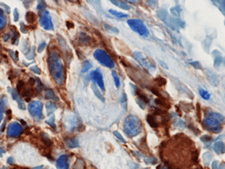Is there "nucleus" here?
I'll list each match as a JSON object with an SVG mask.
<instances>
[{
	"mask_svg": "<svg viewBox=\"0 0 225 169\" xmlns=\"http://www.w3.org/2000/svg\"><path fill=\"white\" fill-rule=\"evenodd\" d=\"M18 38H19V33L17 32L16 29H15V31H14V36L12 38V43L13 44H17L18 43Z\"/></svg>",
	"mask_w": 225,
	"mask_h": 169,
	"instance_id": "c756f323",
	"label": "nucleus"
},
{
	"mask_svg": "<svg viewBox=\"0 0 225 169\" xmlns=\"http://www.w3.org/2000/svg\"><path fill=\"white\" fill-rule=\"evenodd\" d=\"M222 62H223V58H222V56H221V55H218V58L217 59H215L214 66H215V67H218Z\"/></svg>",
	"mask_w": 225,
	"mask_h": 169,
	"instance_id": "72a5a7b5",
	"label": "nucleus"
},
{
	"mask_svg": "<svg viewBox=\"0 0 225 169\" xmlns=\"http://www.w3.org/2000/svg\"><path fill=\"white\" fill-rule=\"evenodd\" d=\"M46 109L47 112H48V114H51L55 109H56V105H55V104H53V103H49V104H46Z\"/></svg>",
	"mask_w": 225,
	"mask_h": 169,
	"instance_id": "a878e982",
	"label": "nucleus"
},
{
	"mask_svg": "<svg viewBox=\"0 0 225 169\" xmlns=\"http://www.w3.org/2000/svg\"><path fill=\"white\" fill-rule=\"evenodd\" d=\"M90 69H92V63L89 60H86L84 62V64H83V67H82V72L85 73L86 71H88Z\"/></svg>",
	"mask_w": 225,
	"mask_h": 169,
	"instance_id": "b1692460",
	"label": "nucleus"
},
{
	"mask_svg": "<svg viewBox=\"0 0 225 169\" xmlns=\"http://www.w3.org/2000/svg\"><path fill=\"white\" fill-rule=\"evenodd\" d=\"M67 25H68V28H73L74 27V24H73V23H71V22H70V21H68L67 22Z\"/></svg>",
	"mask_w": 225,
	"mask_h": 169,
	"instance_id": "a19ab883",
	"label": "nucleus"
},
{
	"mask_svg": "<svg viewBox=\"0 0 225 169\" xmlns=\"http://www.w3.org/2000/svg\"><path fill=\"white\" fill-rule=\"evenodd\" d=\"M12 169H28V168H20V167H16V168H12Z\"/></svg>",
	"mask_w": 225,
	"mask_h": 169,
	"instance_id": "49530a36",
	"label": "nucleus"
},
{
	"mask_svg": "<svg viewBox=\"0 0 225 169\" xmlns=\"http://www.w3.org/2000/svg\"><path fill=\"white\" fill-rule=\"evenodd\" d=\"M212 115H213L214 117L206 118V119L204 120V123H205L206 126H208V128H209L211 131H219L221 130V123H220V121L215 117L214 113H212Z\"/></svg>",
	"mask_w": 225,
	"mask_h": 169,
	"instance_id": "6e6552de",
	"label": "nucleus"
},
{
	"mask_svg": "<svg viewBox=\"0 0 225 169\" xmlns=\"http://www.w3.org/2000/svg\"><path fill=\"white\" fill-rule=\"evenodd\" d=\"M41 138L42 139V142H43L46 146L51 145V140L49 138L48 135H47L45 132H42V134H41Z\"/></svg>",
	"mask_w": 225,
	"mask_h": 169,
	"instance_id": "aec40b11",
	"label": "nucleus"
},
{
	"mask_svg": "<svg viewBox=\"0 0 225 169\" xmlns=\"http://www.w3.org/2000/svg\"><path fill=\"white\" fill-rule=\"evenodd\" d=\"M40 23L41 25L48 31H52L53 30V24L51 22V17L50 13L46 11V10H43L41 12V16H40Z\"/></svg>",
	"mask_w": 225,
	"mask_h": 169,
	"instance_id": "39448f33",
	"label": "nucleus"
},
{
	"mask_svg": "<svg viewBox=\"0 0 225 169\" xmlns=\"http://www.w3.org/2000/svg\"><path fill=\"white\" fill-rule=\"evenodd\" d=\"M31 69L33 71V72H35V73H37V74H40V73H41V70L38 69V67H32Z\"/></svg>",
	"mask_w": 225,
	"mask_h": 169,
	"instance_id": "ea45409f",
	"label": "nucleus"
},
{
	"mask_svg": "<svg viewBox=\"0 0 225 169\" xmlns=\"http://www.w3.org/2000/svg\"><path fill=\"white\" fill-rule=\"evenodd\" d=\"M45 46H46V43H45V42H42V43H41V45H40L39 48H38V51H39V52H42V50L45 48Z\"/></svg>",
	"mask_w": 225,
	"mask_h": 169,
	"instance_id": "58836bf2",
	"label": "nucleus"
},
{
	"mask_svg": "<svg viewBox=\"0 0 225 169\" xmlns=\"http://www.w3.org/2000/svg\"><path fill=\"white\" fill-rule=\"evenodd\" d=\"M191 65L192 66H194V68H196V69H201V65H200V63L198 61H194V62H192L191 63Z\"/></svg>",
	"mask_w": 225,
	"mask_h": 169,
	"instance_id": "4c0bfd02",
	"label": "nucleus"
},
{
	"mask_svg": "<svg viewBox=\"0 0 225 169\" xmlns=\"http://www.w3.org/2000/svg\"><path fill=\"white\" fill-rule=\"evenodd\" d=\"M22 131H23L22 125H20L19 123H11L7 127V134L9 137L16 138V137L21 135Z\"/></svg>",
	"mask_w": 225,
	"mask_h": 169,
	"instance_id": "0eeeda50",
	"label": "nucleus"
},
{
	"mask_svg": "<svg viewBox=\"0 0 225 169\" xmlns=\"http://www.w3.org/2000/svg\"><path fill=\"white\" fill-rule=\"evenodd\" d=\"M11 94H12L13 99L18 102V104H19V108H20V109H23V110H24V109H25V105H24V103H23V101H22L21 97H20V95L18 94V92H17V91H16V90H13V91H11Z\"/></svg>",
	"mask_w": 225,
	"mask_h": 169,
	"instance_id": "f8f14e48",
	"label": "nucleus"
},
{
	"mask_svg": "<svg viewBox=\"0 0 225 169\" xmlns=\"http://www.w3.org/2000/svg\"><path fill=\"white\" fill-rule=\"evenodd\" d=\"M78 41L84 45H92L94 40L90 36H88L85 32H80L78 36Z\"/></svg>",
	"mask_w": 225,
	"mask_h": 169,
	"instance_id": "9b49d317",
	"label": "nucleus"
},
{
	"mask_svg": "<svg viewBox=\"0 0 225 169\" xmlns=\"http://www.w3.org/2000/svg\"><path fill=\"white\" fill-rule=\"evenodd\" d=\"M94 57L95 58V60L99 62L100 64L104 65L105 67L109 68V69H113L115 67V61L112 59V57L109 55L105 51L98 49L94 52Z\"/></svg>",
	"mask_w": 225,
	"mask_h": 169,
	"instance_id": "7ed1b4c3",
	"label": "nucleus"
},
{
	"mask_svg": "<svg viewBox=\"0 0 225 169\" xmlns=\"http://www.w3.org/2000/svg\"><path fill=\"white\" fill-rule=\"evenodd\" d=\"M6 104H7V99L5 97L0 98V123H1V121L3 119V114H4Z\"/></svg>",
	"mask_w": 225,
	"mask_h": 169,
	"instance_id": "f3484780",
	"label": "nucleus"
},
{
	"mask_svg": "<svg viewBox=\"0 0 225 169\" xmlns=\"http://www.w3.org/2000/svg\"><path fill=\"white\" fill-rule=\"evenodd\" d=\"M7 25V16L4 11L0 8V31L3 30Z\"/></svg>",
	"mask_w": 225,
	"mask_h": 169,
	"instance_id": "2eb2a0df",
	"label": "nucleus"
},
{
	"mask_svg": "<svg viewBox=\"0 0 225 169\" xmlns=\"http://www.w3.org/2000/svg\"><path fill=\"white\" fill-rule=\"evenodd\" d=\"M90 77L92 78V80L95 81L96 84L99 86V88L101 89L103 92H105V82H104V78H103V75L102 73L98 70H94L93 72L90 74Z\"/></svg>",
	"mask_w": 225,
	"mask_h": 169,
	"instance_id": "1a4fd4ad",
	"label": "nucleus"
},
{
	"mask_svg": "<svg viewBox=\"0 0 225 169\" xmlns=\"http://www.w3.org/2000/svg\"><path fill=\"white\" fill-rule=\"evenodd\" d=\"M128 24L130 25V27L132 28L133 31L138 32L140 35L149 36V30L146 27V25L142 23L140 20H138V19H129L128 20Z\"/></svg>",
	"mask_w": 225,
	"mask_h": 169,
	"instance_id": "20e7f679",
	"label": "nucleus"
},
{
	"mask_svg": "<svg viewBox=\"0 0 225 169\" xmlns=\"http://www.w3.org/2000/svg\"><path fill=\"white\" fill-rule=\"evenodd\" d=\"M135 57H136V59L138 60H140V62L144 66V67H146V68H150V63L147 60H146V58L142 55L141 53L140 52H135Z\"/></svg>",
	"mask_w": 225,
	"mask_h": 169,
	"instance_id": "ddd939ff",
	"label": "nucleus"
},
{
	"mask_svg": "<svg viewBox=\"0 0 225 169\" xmlns=\"http://www.w3.org/2000/svg\"><path fill=\"white\" fill-rule=\"evenodd\" d=\"M206 73H207V77H208V80H209L210 82H211V84H213V85H217L219 84V79H218V77H216V75L215 74H213L212 71H206Z\"/></svg>",
	"mask_w": 225,
	"mask_h": 169,
	"instance_id": "4468645a",
	"label": "nucleus"
},
{
	"mask_svg": "<svg viewBox=\"0 0 225 169\" xmlns=\"http://www.w3.org/2000/svg\"><path fill=\"white\" fill-rule=\"evenodd\" d=\"M156 104H159L160 106H163V107L167 108V109H169V108L170 107V105H169V104L168 103V102H166V101L164 100L163 98H158V99H156Z\"/></svg>",
	"mask_w": 225,
	"mask_h": 169,
	"instance_id": "412c9836",
	"label": "nucleus"
},
{
	"mask_svg": "<svg viewBox=\"0 0 225 169\" xmlns=\"http://www.w3.org/2000/svg\"><path fill=\"white\" fill-rule=\"evenodd\" d=\"M105 27L106 30L112 31V32H115V33H118V32H119V31H118L117 28H115V27H113V26H111V25H109V24H105Z\"/></svg>",
	"mask_w": 225,
	"mask_h": 169,
	"instance_id": "2f4dec72",
	"label": "nucleus"
},
{
	"mask_svg": "<svg viewBox=\"0 0 225 169\" xmlns=\"http://www.w3.org/2000/svg\"><path fill=\"white\" fill-rule=\"evenodd\" d=\"M29 112L35 118L42 117V104L40 101H32L29 104Z\"/></svg>",
	"mask_w": 225,
	"mask_h": 169,
	"instance_id": "423d86ee",
	"label": "nucleus"
},
{
	"mask_svg": "<svg viewBox=\"0 0 225 169\" xmlns=\"http://www.w3.org/2000/svg\"><path fill=\"white\" fill-rule=\"evenodd\" d=\"M29 83L31 85H33L34 83H35V79H33V78H30V80H29Z\"/></svg>",
	"mask_w": 225,
	"mask_h": 169,
	"instance_id": "79ce46f5",
	"label": "nucleus"
},
{
	"mask_svg": "<svg viewBox=\"0 0 225 169\" xmlns=\"http://www.w3.org/2000/svg\"><path fill=\"white\" fill-rule=\"evenodd\" d=\"M109 12H110V13H111L112 15H114L115 16L118 17V18H122V17H129V16H128L127 14L120 13V12L115 11V10H113V9H110V10H109Z\"/></svg>",
	"mask_w": 225,
	"mask_h": 169,
	"instance_id": "5701e85b",
	"label": "nucleus"
},
{
	"mask_svg": "<svg viewBox=\"0 0 225 169\" xmlns=\"http://www.w3.org/2000/svg\"><path fill=\"white\" fill-rule=\"evenodd\" d=\"M113 77H114V80H115V84L117 88L120 86V84H121V81H120V78H119V76L117 75L115 71H113Z\"/></svg>",
	"mask_w": 225,
	"mask_h": 169,
	"instance_id": "c85d7f7f",
	"label": "nucleus"
},
{
	"mask_svg": "<svg viewBox=\"0 0 225 169\" xmlns=\"http://www.w3.org/2000/svg\"><path fill=\"white\" fill-rule=\"evenodd\" d=\"M49 68L51 77L58 84H63L66 78L65 67L63 65L61 54L57 51H51L49 54Z\"/></svg>",
	"mask_w": 225,
	"mask_h": 169,
	"instance_id": "f257e3e1",
	"label": "nucleus"
},
{
	"mask_svg": "<svg viewBox=\"0 0 225 169\" xmlns=\"http://www.w3.org/2000/svg\"><path fill=\"white\" fill-rule=\"evenodd\" d=\"M66 143H67V145L69 147H77L78 146V142L77 139H75V138H67L66 139Z\"/></svg>",
	"mask_w": 225,
	"mask_h": 169,
	"instance_id": "6ab92c4d",
	"label": "nucleus"
},
{
	"mask_svg": "<svg viewBox=\"0 0 225 169\" xmlns=\"http://www.w3.org/2000/svg\"><path fill=\"white\" fill-rule=\"evenodd\" d=\"M55 97V94L51 89H47L45 91V98L47 99H53Z\"/></svg>",
	"mask_w": 225,
	"mask_h": 169,
	"instance_id": "cd10ccee",
	"label": "nucleus"
},
{
	"mask_svg": "<svg viewBox=\"0 0 225 169\" xmlns=\"http://www.w3.org/2000/svg\"><path fill=\"white\" fill-rule=\"evenodd\" d=\"M127 97H126V94H122V104L124 105V108H126V105H127Z\"/></svg>",
	"mask_w": 225,
	"mask_h": 169,
	"instance_id": "c9c22d12",
	"label": "nucleus"
},
{
	"mask_svg": "<svg viewBox=\"0 0 225 169\" xmlns=\"http://www.w3.org/2000/svg\"><path fill=\"white\" fill-rule=\"evenodd\" d=\"M5 153V150L4 149H2V148H0V155H2V154Z\"/></svg>",
	"mask_w": 225,
	"mask_h": 169,
	"instance_id": "a18cd8bd",
	"label": "nucleus"
},
{
	"mask_svg": "<svg viewBox=\"0 0 225 169\" xmlns=\"http://www.w3.org/2000/svg\"><path fill=\"white\" fill-rule=\"evenodd\" d=\"M9 38H10V34H9V33H7V34H6V35H5V38H4V41H7V40H8V39H9Z\"/></svg>",
	"mask_w": 225,
	"mask_h": 169,
	"instance_id": "37998d69",
	"label": "nucleus"
},
{
	"mask_svg": "<svg viewBox=\"0 0 225 169\" xmlns=\"http://www.w3.org/2000/svg\"><path fill=\"white\" fill-rule=\"evenodd\" d=\"M92 88H93V91H94V93H95V95H96V96H97V97H98L99 99H102V101L104 102V101H105V99L103 98V95L99 94V91L97 90L96 86H95V85H93V86H92Z\"/></svg>",
	"mask_w": 225,
	"mask_h": 169,
	"instance_id": "7c9ffc66",
	"label": "nucleus"
},
{
	"mask_svg": "<svg viewBox=\"0 0 225 169\" xmlns=\"http://www.w3.org/2000/svg\"><path fill=\"white\" fill-rule=\"evenodd\" d=\"M57 168L58 169H70V162L66 155H62L57 161Z\"/></svg>",
	"mask_w": 225,
	"mask_h": 169,
	"instance_id": "9d476101",
	"label": "nucleus"
},
{
	"mask_svg": "<svg viewBox=\"0 0 225 169\" xmlns=\"http://www.w3.org/2000/svg\"><path fill=\"white\" fill-rule=\"evenodd\" d=\"M199 94H200V95L202 96L203 99H205V100H209L210 99V94L206 90H204V89H203V88H199Z\"/></svg>",
	"mask_w": 225,
	"mask_h": 169,
	"instance_id": "393cba45",
	"label": "nucleus"
},
{
	"mask_svg": "<svg viewBox=\"0 0 225 169\" xmlns=\"http://www.w3.org/2000/svg\"><path fill=\"white\" fill-rule=\"evenodd\" d=\"M112 3H114L115 5H116L117 7H119L120 8H123V9H125V10H130L131 9V7L124 1H112Z\"/></svg>",
	"mask_w": 225,
	"mask_h": 169,
	"instance_id": "a211bd4d",
	"label": "nucleus"
},
{
	"mask_svg": "<svg viewBox=\"0 0 225 169\" xmlns=\"http://www.w3.org/2000/svg\"><path fill=\"white\" fill-rule=\"evenodd\" d=\"M147 120H148V123H149V125L150 126H152V127H158L159 126V124L157 123V121H156V119L153 117V116H151L150 114L149 115L147 116Z\"/></svg>",
	"mask_w": 225,
	"mask_h": 169,
	"instance_id": "4be33fe9",
	"label": "nucleus"
},
{
	"mask_svg": "<svg viewBox=\"0 0 225 169\" xmlns=\"http://www.w3.org/2000/svg\"><path fill=\"white\" fill-rule=\"evenodd\" d=\"M36 19H37V16L36 15L33 13V12H27L26 13V21L28 22V23H34L36 22Z\"/></svg>",
	"mask_w": 225,
	"mask_h": 169,
	"instance_id": "dca6fc26",
	"label": "nucleus"
},
{
	"mask_svg": "<svg viewBox=\"0 0 225 169\" xmlns=\"http://www.w3.org/2000/svg\"><path fill=\"white\" fill-rule=\"evenodd\" d=\"M18 19H19V13H18L17 9H15V12H14V20L16 22V21H18Z\"/></svg>",
	"mask_w": 225,
	"mask_h": 169,
	"instance_id": "e433bc0d",
	"label": "nucleus"
},
{
	"mask_svg": "<svg viewBox=\"0 0 225 169\" xmlns=\"http://www.w3.org/2000/svg\"><path fill=\"white\" fill-rule=\"evenodd\" d=\"M155 82L158 84V85L159 86H163V85H165L166 84V83H167V81H166V79L165 78H163V77H157L155 79Z\"/></svg>",
	"mask_w": 225,
	"mask_h": 169,
	"instance_id": "bb28decb",
	"label": "nucleus"
},
{
	"mask_svg": "<svg viewBox=\"0 0 225 169\" xmlns=\"http://www.w3.org/2000/svg\"><path fill=\"white\" fill-rule=\"evenodd\" d=\"M24 86V83H23V81H19L18 82V84H17V87H16V90H17V92L20 93L21 92V90L23 89V87Z\"/></svg>",
	"mask_w": 225,
	"mask_h": 169,
	"instance_id": "473e14b6",
	"label": "nucleus"
},
{
	"mask_svg": "<svg viewBox=\"0 0 225 169\" xmlns=\"http://www.w3.org/2000/svg\"><path fill=\"white\" fill-rule=\"evenodd\" d=\"M124 130L128 136H135L139 134L141 130V122L138 117L134 115H129L124 122Z\"/></svg>",
	"mask_w": 225,
	"mask_h": 169,
	"instance_id": "f03ea898",
	"label": "nucleus"
},
{
	"mask_svg": "<svg viewBox=\"0 0 225 169\" xmlns=\"http://www.w3.org/2000/svg\"><path fill=\"white\" fill-rule=\"evenodd\" d=\"M159 63H160V64H161V65H162V66H164V67H165V68H166V69H168V66H167V65H165V64H164L163 62L161 61V60H159Z\"/></svg>",
	"mask_w": 225,
	"mask_h": 169,
	"instance_id": "c03bdc74",
	"label": "nucleus"
},
{
	"mask_svg": "<svg viewBox=\"0 0 225 169\" xmlns=\"http://www.w3.org/2000/svg\"><path fill=\"white\" fill-rule=\"evenodd\" d=\"M46 7V5H45V2H40V4L38 5V7H37V9L39 10V11H43V9Z\"/></svg>",
	"mask_w": 225,
	"mask_h": 169,
	"instance_id": "f704fd0d",
	"label": "nucleus"
}]
</instances>
